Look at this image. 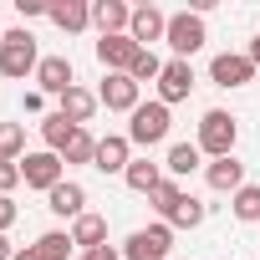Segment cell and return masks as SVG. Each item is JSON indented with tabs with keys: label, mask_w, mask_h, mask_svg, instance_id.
<instances>
[{
	"label": "cell",
	"mask_w": 260,
	"mask_h": 260,
	"mask_svg": "<svg viewBox=\"0 0 260 260\" xmlns=\"http://www.w3.org/2000/svg\"><path fill=\"white\" fill-rule=\"evenodd\" d=\"M194 143H199V153H209V158H230L235 143H240V117L224 112V107H209V112L199 117Z\"/></svg>",
	"instance_id": "cell-1"
},
{
	"label": "cell",
	"mask_w": 260,
	"mask_h": 260,
	"mask_svg": "<svg viewBox=\"0 0 260 260\" xmlns=\"http://www.w3.org/2000/svg\"><path fill=\"white\" fill-rule=\"evenodd\" d=\"M36 67H41V51H36V36L26 31V26H16V31H6L0 36V77H36Z\"/></svg>",
	"instance_id": "cell-2"
},
{
	"label": "cell",
	"mask_w": 260,
	"mask_h": 260,
	"mask_svg": "<svg viewBox=\"0 0 260 260\" xmlns=\"http://www.w3.org/2000/svg\"><path fill=\"white\" fill-rule=\"evenodd\" d=\"M169 51H174V61H189L194 51H204V41H209V26H204V11H179V16H169Z\"/></svg>",
	"instance_id": "cell-3"
},
{
	"label": "cell",
	"mask_w": 260,
	"mask_h": 260,
	"mask_svg": "<svg viewBox=\"0 0 260 260\" xmlns=\"http://www.w3.org/2000/svg\"><path fill=\"white\" fill-rule=\"evenodd\" d=\"M169 107L153 97V102H143L138 112H133V122H127V143H133V148H158L164 138H169Z\"/></svg>",
	"instance_id": "cell-4"
},
{
	"label": "cell",
	"mask_w": 260,
	"mask_h": 260,
	"mask_svg": "<svg viewBox=\"0 0 260 260\" xmlns=\"http://www.w3.org/2000/svg\"><path fill=\"white\" fill-rule=\"evenodd\" d=\"M169 250H174V224H143V230H133L127 235V245H122V260H169Z\"/></svg>",
	"instance_id": "cell-5"
},
{
	"label": "cell",
	"mask_w": 260,
	"mask_h": 260,
	"mask_svg": "<svg viewBox=\"0 0 260 260\" xmlns=\"http://www.w3.org/2000/svg\"><path fill=\"white\" fill-rule=\"evenodd\" d=\"M97 102H102L107 112H127V117H133V112L143 107V87L127 77V72H107L102 87H97Z\"/></svg>",
	"instance_id": "cell-6"
},
{
	"label": "cell",
	"mask_w": 260,
	"mask_h": 260,
	"mask_svg": "<svg viewBox=\"0 0 260 260\" xmlns=\"http://www.w3.org/2000/svg\"><path fill=\"white\" fill-rule=\"evenodd\" d=\"M21 179H26V189H41V194H51V189L67 179V164H61V153L41 148V153H26V158H21Z\"/></svg>",
	"instance_id": "cell-7"
},
{
	"label": "cell",
	"mask_w": 260,
	"mask_h": 260,
	"mask_svg": "<svg viewBox=\"0 0 260 260\" xmlns=\"http://www.w3.org/2000/svg\"><path fill=\"white\" fill-rule=\"evenodd\" d=\"M209 82H214V87H224V92L250 87V82H255V61H250L245 51H219V56L209 61Z\"/></svg>",
	"instance_id": "cell-8"
},
{
	"label": "cell",
	"mask_w": 260,
	"mask_h": 260,
	"mask_svg": "<svg viewBox=\"0 0 260 260\" xmlns=\"http://www.w3.org/2000/svg\"><path fill=\"white\" fill-rule=\"evenodd\" d=\"M72 87H77L72 61H67V56H41V67H36V92H41V97H61V92H72Z\"/></svg>",
	"instance_id": "cell-9"
},
{
	"label": "cell",
	"mask_w": 260,
	"mask_h": 260,
	"mask_svg": "<svg viewBox=\"0 0 260 260\" xmlns=\"http://www.w3.org/2000/svg\"><path fill=\"white\" fill-rule=\"evenodd\" d=\"M138 41L133 36H97V61H102V72H133V61H138Z\"/></svg>",
	"instance_id": "cell-10"
},
{
	"label": "cell",
	"mask_w": 260,
	"mask_h": 260,
	"mask_svg": "<svg viewBox=\"0 0 260 260\" xmlns=\"http://www.w3.org/2000/svg\"><path fill=\"white\" fill-rule=\"evenodd\" d=\"M127 164H133V143H127V133L97 138V158H92L97 174H127Z\"/></svg>",
	"instance_id": "cell-11"
},
{
	"label": "cell",
	"mask_w": 260,
	"mask_h": 260,
	"mask_svg": "<svg viewBox=\"0 0 260 260\" xmlns=\"http://www.w3.org/2000/svg\"><path fill=\"white\" fill-rule=\"evenodd\" d=\"M127 36H133L143 51H153V41L169 36V16L158 6H133V26H127Z\"/></svg>",
	"instance_id": "cell-12"
},
{
	"label": "cell",
	"mask_w": 260,
	"mask_h": 260,
	"mask_svg": "<svg viewBox=\"0 0 260 260\" xmlns=\"http://www.w3.org/2000/svg\"><path fill=\"white\" fill-rule=\"evenodd\" d=\"M92 26H97V36H127L133 6L127 0H92Z\"/></svg>",
	"instance_id": "cell-13"
},
{
	"label": "cell",
	"mask_w": 260,
	"mask_h": 260,
	"mask_svg": "<svg viewBox=\"0 0 260 260\" xmlns=\"http://www.w3.org/2000/svg\"><path fill=\"white\" fill-rule=\"evenodd\" d=\"M204 184H209L214 194H240L250 179H245V164L230 153V158H209V164H204Z\"/></svg>",
	"instance_id": "cell-14"
},
{
	"label": "cell",
	"mask_w": 260,
	"mask_h": 260,
	"mask_svg": "<svg viewBox=\"0 0 260 260\" xmlns=\"http://www.w3.org/2000/svg\"><path fill=\"white\" fill-rule=\"evenodd\" d=\"M194 92V67L189 61H164V77H158V102L164 107H174V102H184Z\"/></svg>",
	"instance_id": "cell-15"
},
{
	"label": "cell",
	"mask_w": 260,
	"mask_h": 260,
	"mask_svg": "<svg viewBox=\"0 0 260 260\" xmlns=\"http://www.w3.org/2000/svg\"><path fill=\"white\" fill-rule=\"evenodd\" d=\"M46 209H51L56 219H82V214H87V189H82L77 179H61V184L46 194Z\"/></svg>",
	"instance_id": "cell-16"
},
{
	"label": "cell",
	"mask_w": 260,
	"mask_h": 260,
	"mask_svg": "<svg viewBox=\"0 0 260 260\" xmlns=\"http://www.w3.org/2000/svg\"><path fill=\"white\" fill-rule=\"evenodd\" d=\"M46 16H51V26H56V31L77 36V31H87V26H92V0H56Z\"/></svg>",
	"instance_id": "cell-17"
},
{
	"label": "cell",
	"mask_w": 260,
	"mask_h": 260,
	"mask_svg": "<svg viewBox=\"0 0 260 260\" xmlns=\"http://www.w3.org/2000/svg\"><path fill=\"white\" fill-rule=\"evenodd\" d=\"M97 107H102V102H97V92H87V87H72V92L56 97V112H61L67 122H77V127H87Z\"/></svg>",
	"instance_id": "cell-18"
},
{
	"label": "cell",
	"mask_w": 260,
	"mask_h": 260,
	"mask_svg": "<svg viewBox=\"0 0 260 260\" xmlns=\"http://www.w3.org/2000/svg\"><path fill=\"white\" fill-rule=\"evenodd\" d=\"M72 245H77V255H82V250H102V245H107V219L92 214V209H87L82 219H72Z\"/></svg>",
	"instance_id": "cell-19"
},
{
	"label": "cell",
	"mask_w": 260,
	"mask_h": 260,
	"mask_svg": "<svg viewBox=\"0 0 260 260\" xmlns=\"http://www.w3.org/2000/svg\"><path fill=\"white\" fill-rule=\"evenodd\" d=\"M194 169H204L199 143H174V148H169V158H164V174H169V179H189Z\"/></svg>",
	"instance_id": "cell-20"
},
{
	"label": "cell",
	"mask_w": 260,
	"mask_h": 260,
	"mask_svg": "<svg viewBox=\"0 0 260 260\" xmlns=\"http://www.w3.org/2000/svg\"><path fill=\"white\" fill-rule=\"evenodd\" d=\"M122 184L133 189V194H153V189L164 184V164H148V158H133V164H127V174H122Z\"/></svg>",
	"instance_id": "cell-21"
},
{
	"label": "cell",
	"mask_w": 260,
	"mask_h": 260,
	"mask_svg": "<svg viewBox=\"0 0 260 260\" xmlns=\"http://www.w3.org/2000/svg\"><path fill=\"white\" fill-rule=\"evenodd\" d=\"M184 199H189V194H184V184H179V179H164V184H158V189L148 194V204H153V209L164 214V224H169V219L179 214V204H184Z\"/></svg>",
	"instance_id": "cell-22"
},
{
	"label": "cell",
	"mask_w": 260,
	"mask_h": 260,
	"mask_svg": "<svg viewBox=\"0 0 260 260\" xmlns=\"http://www.w3.org/2000/svg\"><path fill=\"white\" fill-rule=\"evenodd\" d=\"M41 260H72L77 255V245H72V230H46L36 245H31Z\"/></svg>",
	"instance_id": "cell-23"
},
{
	"label": "cell",
	"mask_w": 260,
	"mask_h": 260,
	"mask_svg": "<svg viewBox=\"0 0 260 260\" xmlns=\"http://www.w3.org/2000/svg\"><path fill=\"white\" fill-rule=\"evenodd\" d=\"M77 138V122H67L61 112H51V117H41V143L51 148V153H61L67 143Z\"/></svg>",
	"instance_id": "cell-24"
},
{
	"label": "cell",
	"mask_w": 260,
	"mask_h": 260,
	"mask_svg": "<svg viewBox=\"0 0 260 260\" xmlns=\"http://www.w3.org/2000/svg\"><path fill=\"white\" fill-rule=\"evenodd\" d=\"M21 158H26V127L0 122V164H21Z\"/></svg>",
	"instance_id": "cell-25"
},
{
	"label": "cell",
	"mask_w": 260,
	"mask_h": 260,
	"mask_svg": "<svg viewBox=\"0 0 260 260\" xmlns=\"http://www.w3.org/2000/svg\"><path fill=\"white\" fill-rule=\"evenodd\" d=\"M230 209L240 224H260V184H245L240 194H230Z\"/></svg>",
	"instance_id": "cell-26"
},
{
	"label": "cell",
	"mask_w": 260,
	"mask_h": 260,
	"mask_svg": "<svg viewBox=\"0 0 260 260\" xmlns=\"http://www.w3.org/2000/svg\"><path fill=\"white\" fill-rule=\"evenodd\" d=\"M97 158V138L87 133V127H77V138L61 148V164H92Z\"/></svg>",
	"instance_id": "cell-27"
},
{
	"label": "cell",
	"mask_w": 260,
	"mask_h": 260,
	"mask_svg": "<svg viewBox=\"0 0 260 260\" xmlns=\"http://www.w3.org/2000/svg\"><path fill=\"white\" fill-rule=\"evenodd\" d=\"M127 77H133L138 87H143V82H158V77H164V56H158V51H138V61H133Z\"/></svg>",
	"instance_id": "cell-28"
},
{
	"label": "cell",
	"mask_w": 260,
	"mask_h": 260,
	"mask_svg": "<svg viewBox=\"0 0 260 260\" xmlns=\"http://www.w3.org/2000/svg\"><path fill=\"white\" fill-rule=\"evenodd\" d=\"M169 224H174V230H194V224H204V204H199V199L189 194V199L179 204V214H174Z\"/></svg>",
	"instance_id": "cell-29"
},
{
	"label": "cell",
	"mask_w": 260,
	"mask_h": 260,
	"mask_svg": "<svg viewBox=\"0 0 260 260\" xmlns=\"http://www.w3.org/2000/svg\"><path fill=\"white\" fill-rule=\"evenodd\" d=\"M16 219H21V209H16V199H11V194H0V235H6V230H11Z\"/></svg>",
	"instance_id": "cell-30"
},
{
	"label": "cell",
	"mask_w": 260,
	"mask_h": 260,
	"mask_svg": "<svg viewBox=\"0 0 260 260\" xmlns=\"http://www.w3.org/2000/svg\"><path fill=\"white\" fill-rule=\"evenodd\" d=\"M51 6H46V0H16V16L21 21H36V16H46Z\"/></svg>",
	"instance_id": "cell-31"
},
{
	"label": "cell",
	"mask_w": 260,
	"mask_h": 260,
	"mask_svg": "<svg viewBox=\"0 0 260 260\" xmlns=\"http://www.w3.org/2000/svg\"><path fill=\"white\" fill-rule=\"evenodd\" d=\"M16 184H26L21 179V164H0V194H11Z\"/></svg>",
	"instance_id": "cell-32"
},
{
	"label": "cell",
	"mask_w": 260,
	"mask_h": 260,
	"mask_svg": "<svg viewBox=\"0 0 260 260\" xmlns=\"http://www.w3.org/2000/svg\"><path fill=\"white\" fill-rule=\"evenodd\" d=\"M77 260H122V255H117V250H112V245H102V250H82V255H77Z\"/></svg>",
	"instance_id": "cell-33"
},
{
	"label": "cell",
	"mask_w": 260,
	"mask_h": 260,
	"mask_svg": "<svg viewBox=\"0 0 260 260\" xmlns=\"http://www.w3.org/2000/svg\"><path fill=\"white\" fill-rule=\"evenodd\" d=\"M0 260H16V245H11L6 235H0Z\"/></svg>",
	"instance_id": "cell-34"
},
{
	"label": "cell",
	"mask_w": 260,
	"mask_h": 260,
	"mask_svg": "<svg viewBox=\"0 0 260 260\" xmlns=\"http://www.w3.org/2000/svg\"><path fill=\"white\" fill-rule=\"evenodd\" d=\"M245 56H250V61H255V67H260V36H255V41H250V51H245Z\"/></svg>",
	"instance_id": "cell-35"
},
{
	"label": "cell",
	"mask_w": 260,
	"mask_h": 260,
	"mask_svg": "<svg viewBox=\"0 0 260 260\" xmlns=\"http://www.w3.org/2000/svg\"><path fill=\"white\" fill-rule=\"evenodd\" d=\"M16 260H41V255H36V250L26 245V250H16Z\"/></svg>",
	"instance_id": "cell-36"
}]
</instances>
